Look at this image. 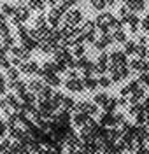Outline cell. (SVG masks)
Listing matches in <instances>:
<instances>
[{"label":"cell","instance_id":"obj_1","mask_svg":"<svg viewBox=\"0 0 149 154\" xmlns=\"http://www.w3.org/2000/svg\"><path fill=\"white\" fill-rule=\"evenodd\" d=\"M116 21V16L114 14H110V12H102L98 14V18L95 19V25H97V28L102 32V33H107L110 28V25Z\"/></svg>","mask_w":149,"mask_h":154},{"label":"cell","instance_id":"obj_2","mask_svg":"<svg viewBox=\"0 0 149 154\" xmlns=\"http://www.w3.org/2000/svg\"><path fill=\"white\" fill-rule=\"evenodd\" d=\"M109 72H110V81L112 82H121L123 79H126L130 75L128 65H123V67H109Z\"/></svg>","mask_w":149,"mask_h":154},{"label":"cell","instance_id":"obj_3","mask_svg":"<svg viewBox=\"0 0 149 154\" xmlns=\"http://www.w3.org/2000/svg\"><path fill=\"white\" fill-rule=\"evenodd\" d=\"M63 19H65V25H70V26H79V23L82 21V11H79V9H69L65 14H63Z\"/></svg>","mask_w":149,"mask_h":154},{"label":"cell","instance_id":"obj_4","mask_svg":"<svg viewBox=\"0 0 149 154\" xmlns=\"http://www.w3.org/2000/svg\"><path fill=\"white\" fill-rule=\"evenodd\" d=\"M53 54H54V61H56L58 65H65V67H69V63L74 60L72 53H70L67 48H58Z\"/></svg>","mask_w":149,"mask_h":154},{"label":"cell","instance_id":"obj_5","mask_svg":"<svg viewBox=\"0 0 149 154\" xmlns=\"http://www.w3.org/2000/svg\"><path fill=\"white\" fill-rule=\"evenodd\" d=\"M123 65H128L125 51H112L109 54V67H123Z\"/></svg>","mask_w":149,"mask_h":154},{"label":"cell","instance_id":"obj_6","mask_svg":"<svg viewBox=\"0 0 149 154\" xmlns=\"http://www.w3.org/2000/svg\"><path fill=\"white\" fill-rule=\"evenodd\" d=\"M65 12L60 9L58 5H54L53 9L48 12V25H49L51 28H58V25L61 23V16H63Z\"/></svg>","mask_w":149,"mask_h":154},{"label":"cell","instance_id":"obj_7","mask_svg":"<svg viewBox=\"0 0 149 154\" xmlns=\"http://www.w3.org/2000/svg\"><path fill=\"white\" fill-rule=\"evenodd\" d=\"M128 68L132 70V72L144 74V72H149V63L144 60V58H132V61L128 63Z\"/></svg>","mask_w":149,"mask_h":154},{"label":"cell","instance_id":"obj_8","mask_svg":"<svg viewBox=\"0 0 149 154\" xmlns=\"http://www.w3.org/2000/svg\"><path fill=\"white\" fill-rule=\"evenodd\" d=\"M30 18V7H26V5H18L16 7V12H14V16H12V23L14 25H20V23H23V21H26V19Z\"/></svg>","mask_w":149,"mask_h":154},{"label":"cell","instance_id":"obj_9","mask_svg":"<svg viewBox=\"0 0 149 154\" xmlns=\"http://www.w3.org/2000/svg\"><path fill=\"white\" fill-rule=\"evenodd\" d=\"M119 21H121L123 25H126L130 32H137V30L140 28V19L137 18V16H135L133 12H130L128 16H125V18L119 19Z\"/></svg>","mask_w":149,"mask_h":154},{"label":"cell","instance_id":"obj_10","mask_svg":"<svg viewBox=\"0 0 149 154\" xmlns=\"http://www.w3.org/2000/svg\"><path fill=\"white\" fill-rule=\"evenodd\" d=\"M112 42H114V40H112V35L107 32V33H102L100 37H97V40L93 42V48L97 49V51H102V49H105L109 44H112Z\"/></svg>","mask_w":149,"mask_h":154},{"label":"cell","instance_id":"obj_11","mask_svg":"<svg viewBox=\"0 0 149 154\" xmlns=\"http://www.w3.org/2000/svg\"><path fill=\"white\" fill-rule=\"evenodd\" d=\"M65 88L69 91H74V93H81L84 89V84H82V79L79 77H72V79H67L65 81Z\"/></svg>","mask_w":149,"mask_h":154},{"label":"cell","instance_id":"obj_12","mask_svg":"<svg viewBox=\"0 0 149 154\" xmlns=\"http://www.w3.org/2000/svg\"><path fill=\"white\" fill-rule=\"evenodd\" d=\"M39 63L37 61H23L20 65V72H23V74H28V75H33V74H39Z\"/></svg>","mask_w":149,"mask_h":154},{"label":"cell","instance_id":"obj_13","mask_svg":"<svg viewBox=\"0 0 149 154\" xmlns=\"http://www.w3.org/2000/svg\"><path fill=\"white\" fill-rule=\"evenodd\" d=\"M98 125L104 126V128H114V114L112 112H102L98 119Z\"/></svg>","mask_w":149,"mask_h":154},{"label":"cell","instance_id":"obj_14","mask_svg":"<svg viewBox=\"0 0 149 154\" xmlns=\"http://www.w3.org/2000/svg\"><path fill=\"white\" fill-rule=\"evenodd\" d=\"M89 117H91V116L84 114V112H74V114H72V125L76 126V128H82Z\"/></svg>","mask_w":149,"mask_h":154},{"label":"cell","instance_id":"obj_15","mask_svg":"<svg viewBox=\"0 0 149 154\" xmlns=\"http://www.w3.org/2000/svg\"><path fill=\"white\" fill-rule=\"evenodd\" d=\"M11 54L16 58H20L23 61H28L30 60V51L28 49H25L23 46H14V48L11 49Z\"/></svg>","mask_w":149,"mask_h":154},{"label":"cell","instance_id":"obj_16","mask_svg":"<svg viewBox=\"0 0 149 154\" xmlns=\"http://www.w3.org/2000/svg\"><path fill=\"white\" fill-rule=\"evenodd\" d=\"M126 7L132 12H142L146 9V0H126Z\"/></svg>","mask_w":149,"mask_h":154},{"label":"cell","instance_id":"obj_17","mask_svg":"<svg viewBox=\"0 0 149 154\" xmlns=\"http://www.w3.org/2000/svg\"><path fill=\"white\" fill-rule=\"evenodd\" d=\"M93 102H95L98 107H104V109H105V107L109 105V102H110V96L107 95V93H97L95 98H93Z\"/></svg>","mask_w":149,"mask_h":154},{"label":"cell","instance_id":"obj_18","mask_svg":"<svg viewBox=\"0 0 149 154\" xmlns=\"http://www.w3.org/2000/svg\"><path fill=\"white\" fill-rule=\"evenodd\" d=\"M46 86L42 81H39V79H32L28 82V91H32V93H35V95H39L40 91H42V88Z\"/></svg>","mask_w":149,"mask_h":154},{"label":"cell","instance_id":"obj_19","mask_svg":"<svg viewBox=\"0 0 149 154\" xmlns=\"http://www.w3.org/2000/svg\"><path fill=\"white\" fill-rule=\"evenodd\" d=\"M21 46H23L25 49H28V51H32V49H35L37 46H39V40H35L33 37L26 35L25 38H21Z\"/></svg>","mask_w":149,"mask_h":154},{"label":"cell","instance_id":"obj_20","mask_svg":"<svg viewBox=\"0 0 149 154\" xmlns=\"http://www.w3.org/2000/svg\"><path fill=\"white\" fill-rule=\"evenodd\" d=\"M21 98V102H23V103H25V105H35V103H37V95H35V93H32V91H26V93H23V95L20 96Z\"/></svg>","mask_w":149,"mask_h":154},{"label":"cell","instance_id":"obj_21","mask_svg":"<svg viewBox=\"0 0 149 154\" xmlns=\"http://www.w3.org/2000/svg\"><path fill=\"white\" fill-rule=\"evenodd\" d=\"M5 100H7V103H9L14 110H20L21 105H23V102L21 100H18V96L12 95V93H9V95H5Z\"/></svg>","mask_w":149,"mask_h":154},{"label":"cell","instance_id":"obj_22","mask_svg":"<svg viewBox=\"0 0 149 154\" xmlns=\"http://www.w3.org/2000/svg\"><path fill=\"white\" fill-rule=\"evenodd\" d=\"M82 84H84V89H89V91H93V89H97V88H98L97 79H95V77H91V75H84Z\"/></svg>","mask_w":149,"mask_h":154},{"label":"cell","instance_id":"obj_23","mask_svg":"<svg viewBox=\"0 0 149 154\" xmlns=\"http://www.w3.org/2000/svg\"><path fill=\"white\" fill-rule=\"evenodd\" d=\"M53 95H54L53 88H51V86H44V88H42V91L37 95V100H51V96H53Z\"/></svg>","mask_w":149,"mask_h":154},{"label":"cell","instance_id":"obj_24","mask_svg":"<svg viewBox=\"0 0 149 154\" xmlns=\"http://www.w3.org/2000/svg\"><path fill=\"white\" fill-rule=\"evenodd\" d=\"M12 151V140L5 138V140H0V154H11Z\"/></svg>","mask_w":149,"mask_h":154},{"label":"cell","instance_id":"obj_25","mask_svg":"<svg viewBox=\"0 0 149 154\" xmlns=\"http://www.w3.org/2000/svg\"><path fill=\"white\" fill-rule=\"evenodd\" d=\"M16 46V38L11 37V35H7V37H4V40H2V48H4V51L7 53V51H11V49Z\"/></svg>","mask_w":149,"mask_h":154},{"label":"cell","instance_id":"obj_26","mask_svg":"<svg viewBox=\"0 0 149 154\" xmlns=\"http://www.w3.org/2000/svg\"><path fill=\"white\" fill-rule=\"evenodd\" d=\"M44 81H46L51 88H53V86H60V84H61V79H60L58 74H49V75L44 77Z\"/></svg>","mask_w":149,"mask_h":154},{"label":"cell","instance_id":"obj_27","mask_svg":"<svg viewBox=\"0 0 149 154\" xmlns=\"http://www.w3.org/2000/svg\"><path fill=\"white\" fill-rule=\"evenodd\" d=\"M72 56H76V58L86 56V48H84V44H76V46H72Z\"/></svg>","mask_w":149,"mask_h":154},{"label":"cell","instance_id":"obj_28","mask_svg":"<svg viewBox=\"0 0 149 154\" xmlns=\"http://www.w3.org/2000/svg\"><path fill=\"white\" fill-rule=\"evenodd\" d=\"M97 30V25H95V21H91V19H88V21H84L82 23V26H81V32L86 35V33H89V32H95Z\"/></svg>","mask_w":149,"mask_h":154},{"label":"cell","instance_id":"obj_29","mask_svg":"<svg viewBox=\"0 0 149 154\" xmlns=\"http://www.w3.org/2000/svg\"><path fill=\"white\" fill-rule=\"evenodd\" d=\"M74 100L70 98V96H65L63 95V98H61V105H60V109L61 110H72V107H74Z\"/></svg>","mask_w":149,"mask_h":154},{"label":"cell","instance_id":"obj_30","mask_svg":"<svg viewBox=\"0 0 149 154\" xmlns=\"http://www.w3.org/2000/svg\"><path fill=\"white\" fill-rule=\"evenodd\" d=\"M5 75L9 81H18V77H20V68L18 67H9L5 70Z\"/></svg>","mask_w":149,"mask_h":154},{"label":"cell","instance_id":"obj_31","mask_svg":"<svg viewBox=\"0 0 149 154\" xmlns=\"http://www.w3.org/2000/svg\"><path fill=\"white\" fill-rule=\"evenodd\" d=\"M46 5V0H28V7L35 11H42Z\"/></svg>","mask_w":149,"mask_h":154},{"label":"cell","instance_id":"obj_32","mask_svg":"<svg viewBox=\"0 0 149 154\" xmlns=\"http://www.w3.org/2000/svg\"><path fill=\"white\" fill-rule=\"evenodd\" d=\"M14 91H16V93H18V95L21 96L23 93H26V91H28V84L18 79V81H16V88H14Z\"/></svg>","mask_w":149,"mask_h":154},{"label":"cell","instance_id":"obj_33","mask_svg":"<svg viewBox=\"0 0 149 154\" xmlns=\"http://www.w3.org/2000/svg\"><path fill=\"white\" fill-rule=\"evenodd\" d=\"M14 12H16V7L14 5H11V4H2V14L4 16H14Z\"/></svg>","mask_w":149,"mask_h":154},{"label":"cell","instance_id":"obj_34","mask_svg":"<svg viewBox=\"0 0 149 154\" xmlns=\"http://www.w3.org/2000/svg\"><path fill=\"white\" fill-rule=\"evenodd\" d=\"M112 40H114V42H121V44H125V42H126V35H125V32H123V30H116V32L112 33Z\"/></svg>","mask_w":149,"mask_h":154},{"label":"cell","instance_id":"obj_35","mask_svg":"<svg viewBox=\"0 0 149 154\" xmlns=\"http://www.w3.org/2000/svg\"><path fill=\"white\" fill-rule=\"evenodd\" d=\"M26 35H28V30L25 28V25H23V23L16 25V37H18V38L21 40V38H25Z\"/></svg>","mask_w":149,"mask_h":154},{"label":"cell","instance_id":"obj_36","mask_svg":"<svg viewBox=\"0 0 149 154\" xmlns=\"http://www.w3.org/2000/svg\"><path fill=\"white\" fill-rule=\"evenodd\" d=\"M97 82H98V86L100 88H109L110 84H112V81H110V77H104V75H100L98 79H97Z\"/></svg>","mask_w":149,"mask_h":154},{"label":"cell","instance_id":"obj_37","mask_svg":"<svg viewBox=\"0 0 149 154\" xmlns=\"http://www.w3.org/2000/svg\"><path fill=\"white\" fill-rule=\"evenodd\" d=\"M89 2H91L93 9H97V11H104V7L107 5V0H89Z\"/></svg>","mask_w":149,"mask_h":154},{"label":"cell","instance_id":"obj_38","mask_svg":"<svg viewBox=\"0 0 149 154\" xmlns=\"http://www.w3.org/2000/svg\"><path fill=\"white\" fill-rule=\"evenodd\" d=\"M133 53H135V42L126 40V42H125V54H132V56H133Z\"/></svg>","mask_w":149,"mask_h":154},{"label":"cell","instance_id":"obj_39","mask_svg":"<svg viewBox=\"0 0 149 154\" xmlns=\"http://www.w3.org/2000/svg\"><path fill=\"white\" fill-rule=\"evenodd\" d=\"M139 84H140V86H149V72H144V74H140V77H139Z\"/></svg>","mask_w":149,"mask_h":154},{"label":"cell","instance_id":"obj_40","mask_svg":"<svg viewBox=\"0 0 149 154\" xmlns=\"http://www.w3.org/2000/svg\"><path fill=\"white\" fill-rule=\"evenodd\" d=\"M140 28L144 30V32H147L149 30V14H146L144 18L140 19Z\"/></svg>","mask_w":149,"mask_h":154},{"label":"cell","instance_id":"obj_41","mask_svg":"<svg viewBox=\"0 0 149 154\" xmlns=\"http://www.w3.org/2000/svg\"><path fill=\"white\" fill-rule=\"evenodd\" d=\"M130 12H132V11H130L128 7H126V5H123V7H119V11H118V14H119V19H123L125 16H128Z\"/></svg>","mask_w":149,"mask_h":154},{"label":"cell","instance_id":"obj_42","mask_svg":"<svg viewBox=\"0 0 149 154\" xmlns=\"http://www.w3.org/2000/svg\"><path fill=\"white\" fill-rule=\"evenodd\" d=\"M7 35H11V28L7 25H4V26L0 28V37H7Z\"/></svg>","mask_w":149,"mask_h":154},{"label":"cell","instance_id":"obj_43","mask_svg":"<svg viewBox=\"0 0 149 154\" xmlns=\"http://www.w3.org/2000/svg\"><path fill=\"white\" fill-rule=\"evenodd\" d=\"M5 86H7V84H5V79H4L2 74H0V95H4V93H5Z\"/></svg>","mask_w":149,"mask_h":154},{"label":"cell","instance_id":"obj_44","mask_svg":"<svg viewBox=\"0 0 149 154\" xmlns=\"http://www.w3.org/2000/svg\"><path fill=\"white\" fill-rule=\"evenodd\" d=\"M60 2L69 9V7H72V5H76V2H77V0H60Z\"/></svg>","mask_w":149,"mask_h":154},{"label":"cell","instance_id":"obj_45","mask_svg":"<svg viewBox=\"0 0 149 154\" xmlns=\"http://www.w3.org/2000/svg\"><path fill=\"white\" fill-rule=\"evenodd\" d=\"M5 131H7V125H5L4 121H0V137H4Z\"/></svg>","mask_w":149,"mask_h":154},{"label":"cell","instance_id":"obj_46","mask_svg":"<svg viewBox=\"0 0 149 154\" xmlns=\"http://www.w3.org/2000/svg\"><path fill=\"white\" fill-rule=\"evenodd\" d=\"M56 2H58V0H46V4H49V5H53V7L56 5Z\"/></svg>","mask_w":149,"mask_h":154},{"label":"cell","instance_id":"obj_47","mask_svg":"<svg viewBox=\"0 0 149 154\" xmlns=\"http://www.w3.org/2000/svg\"><path fill=\"white\" fill-rule=\"evenodd\" d=\"M16 2H18V5H21V4H23V2H25V0H16Z\"/></svg>","mask_w":149,"mask_h":154},{"label":"cell","instance_id":"obj_48","mask_svg":"<svg viewBox=\"0 0 149 154\" xmlns=\"http://www.w3.org/2000/svg\"><path fill=\"white\" fill-rule=\"evenodd\" d=\"M0 49H2V38H0Z\"/></svg>","mask_w":149,"mask_h":154},{"label":"cell","instance_id":"obj_49","mask_svg":"<svg viewBox=\"0 0 149 154\" xmlns=\"http://www.w3.org/2000/svg\"><path fill=\"white\" fill-rule=\"evenodd\" d=\"M93 154H102V152H100V151H98V152H93Z\"/></svg>","mask_w":149,"mask_h":154},{"label":"cell","instance_id":"obj_50","mask_svg":"<svg viewBox=\"0 0 149 154\" xmlns=\"http://www.w3.org/2000/svg\"><path fill=\"white\" fill-rule=\"evenodd\" d=\"M147 56H149V51H147Z\"/></svg>","mask_w":149,"mask_h":154}]
</instances>
